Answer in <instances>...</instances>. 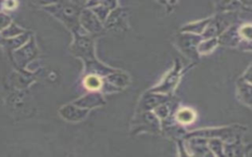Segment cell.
<instances>
[{"label": "cell", "instance_id": "obj_1", "mask_svg": "<svg viewBox=\"0 0 252 157\" xmlns=\"http://www.w3.org/2000/svg\"><path fill=\"white\" fill-rule=\"evenodd\" d=\"M46 12L62 22L70 30L76 31L81 28L79 24V17L82 7L66 0H59L58 2L43 7Z\"/></svg>", "mask_w": 252, "mask_h": 157}, {"label": "cell", "instance_id": "obj_2", "mask_svg": "<svg viewBox=\"0 0 252 157\" xmlns=\"http://www.w3.org/2000/svg\"><path fill=\"white\" fill-rule=\"evenodd\" d=\"M237 21L236 11L220 12L217 16L212 17L205 30L201 34L203 39L218 37L229 26L234 25Z\"/></svg>", "mask_w": 252, "mask_h": 157}, {"label": "cell", "instance_id": "obj_3", "mask_svg": "<svg viewBox=\"0 0 252 157\" xmlns=\"http://www.w3.org/2000/svg\"><path fill=\"white\" fill-rule=\"evenodd\" d=\"M74 39L71 44L70 51L76 56L83 59L85 62L95 59L94 40L82 27L73 31Z\"/></svg>", "mask_w": 252, "mask_h": 157}, {"label": "cell", "instance_id": "obj_4", "mask_svg": "<svg viewBox=\"0 0 252 157\" xmlns=\"http://www.w3.org/2000/svg\"><path fill=\"white\" fill-rule=\"evenodd\" d=\"M79 24L81 27L90 35H96L104 31L103 24L96 18L90 8L84 7L80 13Z\"/></svg>", "mask_w": 252, "mask_h": 157}, {"label": "cell", "instance_id": "obj_5", "mask_svg": "<svg viewBox=\"0 0 252 157\" xmlns=\"http://www.w3.org/2000/svg\"><path fill=\"white\" fill-rule=\"evenodd\" d=\"M201 40H203L201 35L189 32H181L176 36V43L180 50L192 58H197V46Z\"/></svg>", "mask_w": 252, "mask_h": 157}, {"label": "cell", "instance_id": "obj_6", "mask_svg": "<svg viewBox=\"0 0 252 157\" xmlns=\"http://www.w3.org/2000/svg\"><path fill=\"white\" fill-rule=\"evenodd\" d=\"M128 11L122 7H116L111 10L103 22V26L106 29L124 30L127 27Z\"/></svg>", "mask_w": 252, "mask_h": 157}, {"label": "cell", "instance_id": "obj_7", "mask_svg": "<svg viewBox=\"0 0 252 157\" xmlns=\"http://www.w3.org/2000/svg\"><path fill=\"white\" fill-rule=\"evenodd\" d=\"M60 116L69 122H79L84 120L89 114V109L79 107L75 104H67L60 108Z\"/></svg>", "mask_w": 252, "mask_h": 157}, {"label": "cell", "instance_id": "obj_8", "mask_svg": "<svg viewBox=\"0 0 252 157\" xmlns=\"http://www.w3.org/2000/svg\"><path fill=\"white\" fill-rule=\"evenodd\" d=\"M218 42L224 46L236 47V46H239L241 43L250 42V41L243 40L239 35L238 27L232 25L218 36Z\"/></svg>", "mask_w": 252, "mask_h": 157}, {"label": "cell", "instance_id": "obj_9", "mask_svg": "<svg viewBox=\"0 0 252 157\" xmlns=\"http://www.w3.org/2000/svg\"><path fill=\"white\" fill-rule=\"evenodd\" d=\"M169 100V96L162 94V93H158V92H153L150 91V93H147L143 96L140 104H139V109L140 111H150L152 109H155L158 105L167 102Z\"/></svg>", "mask_w": 252, "mask_h": 157}, {"label": "cell", "instance_id": "obj_10", "mask_svg": "<svg viewBox=\"0 0 252 157\" xmlns=\"http://www.w3.org/2000/svg\"><path fill=\"white\" fill-rule=\"evenodd\" d=\"M36 46L34 41L31 38V40L27 41L24 45L21 46L20 49H18L15 52V58L16 61L21 66H26L31 60H32L36 55Z\"/></svg>", "mask_w": 252, "mask_h": 157}, {"label": "cell", "instance_id": "obj_11", "mask_svg": "<svg viewBox=\"0 0 252 157\" xmlns=\"http://www.w3.org/2000/svg\"><path fill=\"white\" fill-rule=\"evenodd\" d=\"M179 68L173 69L165 78L156 87L152 88L150 91L153 92H158V93H162V94H167L169 93L176 85L178 79H179Z\"/></svg>", "mask_w": 252, "mask_h": 157}, {"label": "cell", "instance_id": "obj_12", "mask_svg": "<svg viewBox=\"0 0 252 157\" xmlns=\"http://www.w3.org/2000/svg\"><path fill=\"white\" fill-rule=\"evenodd\" d=\"M73 104L86 108V109H92L94 107H99L104 104V99L102 97V94L100 92L96 91H91L90 93L82 96L81 98L75 100Z\"/></svg>", "mask_w": 252, "mask_h": 157}, {"label": "cell", "instance_id": "obj_13", "mask_svg": "<svg viewBox=\"0 0 252 157\" xmlns=\"http://www.w3.org/2000/svg\"><path fill=\"white\" fill-rule=\"evenodd\" d=\"M107 82H109L113 87H115L117 90H119L122 87H125L128 82H129V78L123 74V73H117V72H112L109 75L106 76Z\"/></svg>", "mask_w": 252, "mask_h": 157}, {"label": "cell", "instance_id": "obj_14", "mask_svg": "<svg viewBox=\"0 0 252 157\" xmlns=\"http://www.w3.org/2000/svg\"><path fill=\"white\" fill-rule=\"evenodd\" d=\"M210 20H211V18H208V19H205V20H201V21H198V22L187 24V25H185L184 26L181 27V32H189V33H194V34L201 35L203 33V31L205 30L206 26H208Z\"/></svg>", "mask_w": 252, "mask_h": 157}, {"label": "cell", "instance_id": "obj_15", "mask_svg": "<svg viewBox=\"0 0 252 157\" xmlns=\"http://www.w3.org/2000/svg\"><path fill=\"white\" fill-rule=\"evenodd\" d=\"M215 4L218 12L237 11L243 7L238 0H215Z\"/></svg>", "mask_w": 252, "mask_h": 157}, {"label": "cell", "instance_id": "obj_16", "mask_svg": "<svg viewBox=\"0 0 252 157\" xmlns=\"http://www.w3.org/2000/svg\"><path fill=\"white\" fill-rule=\"evenodd\" d=\"M238 93L242 101L248 106L251 105V82L246 81L245 79H240L237 83Z\"/></svg>", "mask_w": 252, "mask_h": 157}, {"label": "cell", "instance_id": "obj_17", "mask_svg": "<svg viewBox=\"0 0 252 157\" xmlns=\"http://www.w3.org/2000/svg\"><path fill=\"white\" fill-rule=\"evenodd\" d=\"M84 85L87 89L91 91L99 90L102 86V78L99 76L94 74H88L84 78Z\"/></svg>", "mask_w": 252, "mask_h": 157}, {"label": "cell", "instance_id": "obj_18", "mask_svg": "<svg viewBox=\"0 0 252 157\" xmlns=\"http://www.w3.org/2000/svg\"><path fill=\"white\" fill-rule=\"evenodd\" d=\"M218 44H219L218 37L203 39L199 42V44L197 46V52H198V54H208V53L212 52Z\"/></svg>", "mask_w": 252, "mask_h": 157}, {"label": "cell", "instance_id": "obj_19", "mask_svg": "<svg viewBox=\"0 0 252 157\" xmlns=\"http://www.w3.org/2000/svg\"><path fill=\"white\" fill-rule=\"evenodd\" d=\"M175 118L179 122V124L188 125V124H191L195 120L196 114L192 109L182 108L177 111Z\"/></svg>", "mask_w": 252, "mask_h": 157}, {"label": "cell", "instance_id": "obj_20", "mask_svg": "<svg viewBox=\"0 0 252 157\" xmlns=\"http://www.w3.org/2000/svg\"><path fill=\"white\" fill-rule=\"evenodd\" d=\"M29 39H30V33L23 32L20 35L8 38L6 42L8 43V47L10 48H19L22 45H24Z\"/></svg>", "mask_w": 252, "mask_h": 157}, {"label": "cell", "instance_id": "obj_21", "mask_svg": "<svg viewBox=\"0 0 252 157\" xmlns=\"http://www.w3.org/2000/svg\"><path fill=\"white\" fill-rule=\"evenodd\" d=\"M25 32V30L23 28H21L20 26H18L16 24L11 23L9 24L4 29L1 30V34L2 36L6 37V38H11V37H15L17 35H20L21 33Z\"/></svg>", "mask_w": 252, "mask_h": 157}, {"label": "cell", "instance_id": "obj_22", "mask_svg": "<svg viewBox=\"0 0 252 157\" xmlns=\"http://www.w3.org/2000/svg\"><path fill=\"white\" fill-rule=\"evenodd\" d=\"M90 9L92 10V12L96 16V18L103 24V22L105 21L106 17L108 16L110 10L107 9L105 6L103 5H95V6H92L90 7Z\"/></svg>", "mask_w": 252, "mask_h": 157}, {"label": "cell", "instance_id": "obj_23", "mask_svg": "<svg viewBox=\"0 0 252 157\" xmlns=\"http://www.w3.org/2000/svg\"><path fill=\"white\" fill-rule=\"evenodd\" d=\"M95 5H103L110 11L118 6V0H89L86 7L90 8Z\"/></svg>", "mask_w": 252, "mask_h": 157}, {"label": "cell", "instance_id": "obj_24", "mask_svg": "<svg viewBox=\"0 0 252 157\" xmlns=\"http://www.w3.org/2000/svg\"><path fill=\"white\" fill-rule=\"evenodd\" d=\"M242 148L243 147L239 144V142L234 141L233 143L225 144L223 147V150H224L225 155H241V153L239 151L242 150Z\"/></svg>", "mask_w": 252, "mask_h": 157}, {"label": "cell", "instance_id": "obj_25", "mask_svg": "<svg viewBox=\"0 0 252 157\" xmlns=\"http://www.w3.org/2000/svg\"><path fill=\"white\" fill-rule=\"evenodd\" d=\"M167 102H164V103H162V104H160V105H158V107L155 108V113H156L158 118L164 119L168 116L170 110H169V106H168Z\"/></svg>", "mask_w": 252, "mask_h": 157}, {"label": "cell", "instance_id": "obj_26", "mask_svg": "<svg viewBox=\"0 0 252 157\" xmlns=\"http://www.w3.org/2000/svg\"><path fill=\"white\" fill-rule=\"evenodd\" d=\"M238 32H239L240 37L243 40L251 41V26H250V24H246V25H243V26H239L238 27Z\"/></svg>", "mask_w": 252, "mask_h": 157}, {"label": "cell", "instance_id": "obj_27", "mask_svg": "<svg viewBox=\"0 0 252 157\" xmlns=\"http://www.w3.org/2000/svg\"><path fill=\"white\" fill-rule=\"evenodd\" d=\"M208 145L209 147L211 148L212 151L215 152L216 155H220L222 154L221 153V150H223V147H222V143L220 142V140L219 139H211L209 142H208Z\"/></svg>", "mask_w": 252, "mask_h": 157}, {"label": "cell", "instance_id": "obj_28", "mask_svg": "<svg viewBox=\"0 0 252 157\" xmlns=\"http://www.w3.org/2000/svg\"><path fill=\"white\" fill-rule=\"evenodd\" d=\"M9 24H11V18L3 13H0V30L4 29Z\"/></svg>", "mask_w": 252, "mask_h": 157}, {"label": "cell", "instance_id": "obj_29", "mask_svg": "<svg viewBox=\"0 0 252 157\" xmlns=\"http://www.w3.org/2000/svg\"><path fill=\"white\" fill-rule=\"evenodd\" d=\"M4 8L8 10L15 9L17 7V0H4Z\"/></svg>", "mask_w": 252, "mask_h": 157}, {"label": "cell", "instance_id": "obj_30", "mask_svg": "<svg viewBox=\"0 0 252 157\" xmlns=\"http://www.w3.org/2000/svg\"><path fill=\"white\" fill-rule=\"evenodd\" d=\"M34 2H36L37 4L45 7V6H48V5H51V4H54L56 2H58L59 0H33Z\"/></svg>", "mask_w": 252, "mask_h": 157}, {"label": "cell", "instance_id": "obj_31", "mask_svg": "<svg viewBox=\"0 0 252 157\" xmlns=\"http://www.w3.org/2000/svg\"><path fill=\"white\" fill-rule=\"evenodd\" d=\"M66 1H69V2H71V3H74V4H76V5H78V6L82 7V8L86 7L87 3L89 2V0H66Z\"/></svg>", "mask_w": 252, "mask_h": 157}, {"label": "cell", "instance_id": "obj_32", "mask_svg": "<svg viewBox=\"0 0 252 157\" xmlns=\"http://www.w3.org/2000/svg\"><path fill=\"white\" fill-rule=\"evenodd\" d=\"M240 2V4L243 6V7H246V8H250L251 7V0H238Z\"/></svg>", "mask_w": 252, "mask_h": 157}, {"label": "cell", "instance_id": "obj_33", "mask_svg": "<svg viewBox=\"0 0 252 157\" xmlns=\"http://www.w3.org/2000/svg\"><path fill=\"white\" fill-rule=\"evenodd\" d=\"M177 1L178 0H167V4H169L170 6H173V5H175L177 3Z\"/></svg>", "mask_w": 252, "mask_h": 157}, {"label": "cell", "instance_id": "obj_34", "mask_svg": "<svg viewBox=\"0 0 252 157\" xmlns=\"http://www.w3.org/2000/svg\"><path fill=\"white\" fill-rule=\"evenodd\" d=\"M158 2H159L160 4H162V5H166L167 4V0H157Z\"/></svg>", "mask_w": 252, "mask_h": 157}, {"label": "cell", "instance_id": "obj_35", "mask_svg": "<svg viewBox=\"0 0 252 157\" xmlns=\"http://www.w3.org/2000/svg\"><path fill=\"white\" fill-rule=\"evenodd\" d=\"M4 6V0H0V9Z\"/></svg>", "mask_w": 252, "mask_h": 157}]
</instances>
